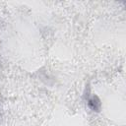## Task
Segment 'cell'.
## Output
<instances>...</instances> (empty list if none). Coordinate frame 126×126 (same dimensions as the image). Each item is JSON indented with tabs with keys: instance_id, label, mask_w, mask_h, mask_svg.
<instances>
[{
	"instance_id": "obj_1",
	"label": "cell",
	"mask_w": 126,
	"mask_h": 126,
	"mask_svg": "<svg viewBox=\"0 0 126 126\" xmlns=\"http://www.w3.org/2000/svg\"><path fill=\"white\" fill-rule=\"evenodd\" d=\"M88 105L91 109H93L94 111H99L100 109V106H101V103H100V100L99 98L96 96V95H93L92 97L89 98L88 100Z\"/></svg>"
}]
</instances>
